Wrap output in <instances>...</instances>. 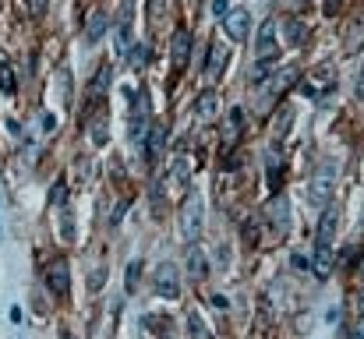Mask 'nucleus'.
I'll use <instances>...</instances> for the list:
<instances>
[{"label":"nucleus","mask_w":364,"mask_h":339,"mask_svg":"<svg viewBox=\"0 0 364 339\" xmlns=\"http://www.w3.org/2000/svg\"><path fill=\"white\" fill-rule=\"evenodd\" d=\"M336 226H340V209L329 205L322 212V223H318V237H315V254H311V269L315 276H329L333 272V240H336Z\"/></svg>","instance_id":"nucleus-1"},{"label":"nucleus","mask_w":364,"mask_h":339,"mask_svg":"<svg viewBox=\"0 0 364 339\" xmlns=\"http://www.w3.org/2000/svg\"><path fill=\"white\" fill-rule=\"evenodd\" d=\"M333 188H336V166H333V163H322V166L311 173L308 202H311L315 209H326V202H333Z\"/></svg>","instance_id":"nucleus-2"},{"label":"nucleus","mask_w":364,"mask_h":339,"mask_svg":"<svg viewBox=\"0 0 364 339\" xmlns=\"http://www.w3.org/2000/svg\"><path fill=\"white\" fill-rule=\"evenodd\" d=\"M279 57V46H276V25L265 21L262 32H258V68H255V78H262Z\"/></svg>","instance_id":"nucleus-3"},{"label":"nucleus","mask_w":364,"mask_h":339,"mask_svg":"<svg viewBox=\"0 0 364 339\" xmlns=\"http://www.w3.org/2000/svg\"><path fill=\"white\" fill-rule=\"evenodd\" d=\"M198 233H202V198L191 191L188 202H184V209H181V237H184L188 244H195Z\"/></svg>","instance_id":"nucleus-4"},{"label":"nucleus","mask_w":364,"mask_h":339,"mask_svg":"<svg viewBox=\"0 0 364 339\" xmlns=\"http://www.w3.org/2000/svg\"><path fill=\"white\" fill-rule=\"evenodd\" d=\"M43 279H46V286H50L53 297H68V290H71V269H68V258H53V262L46 265Z\"/></svg>","instance_id":"nucleus-5"},{"label":"nucleus","mask_w":364,"mask_h":339,"mask_svg":"<svg viewBox=\"0 0 364 339\" xmlns=\"http://www.w3.org/2000/svg\"><path fill=\"white\" fill-rule=\"evenodd\" d=\"M156 294L166 297V301L181 297V272H177L173 262H159V269H156Z\"/></svg>","instance_id":"nucleus-6"},{"label":"nucleus","mask_w":364,"mask_h":339,"mask_svg":"<svg viewBox=\"0 0 364 339\" xmlns=\"http://www.w3.org/2000/svg\"><path fill=\"white\" fill-rule=\"evenodd\" d=\"M223 32H227L230 39H247V32H251V14H247L244 7H230V14L223 18Z\"/></svg>","instance_id":"nucleus-7"},{"label":"nucleus","mask_w":364,"mask_h":339,"mask_svg":"<svg viewBox=\"0 0 364 339\" xmlns=\"http://www.w3.org/2000/svg\"><path fill=\"white\" fill-rule=\"evenodd\" d=\"M191 43H195V39H191L188 28H177V32H173V39H170V57H173V68H177V71L188 64V57H191Z\"/></svg>","instance_id":"nucleus-8"},{"label":"nucleus","mask_w":364,"mask_h":339,"mask_svg":"<svg viewBox=\"0 0 364 339\" xmlns=\"http://www.w3.org/2000/svg\"><path fill=\"white\" fill-rule=\"evenodd\" d=\"M195 117L205 120V124H213V120L220 117V92H216V89H205V92L195 99Z\"/></svg>","instance_id":"nucleus-9"},{"label":"nucleus","mask_w":364,"mask_h":339,"mask_svg":"<svg viewBox=\"0 0 364 339\" xmlns=\"http://www.w3.org/2000/svg\"><path fill=\"white\" fill-rule=\"evenodd\" d=\"M141 145H145V159H149V163H156V159H159V152L166 149V124H152Z\"/></svg>","instance_id":"nucleus-10"},{"label":"nucleus","mask_w":364,"mask_h":339,"mask_svg":"<svg viewBox=\"0 0 364 339\" xmlns=\"http://www.w3.org/2000/svg\"><path fill=\"white\" fill-rule=\"evenodd\" d=\"M227 57H230V50H227V43H213L209 46V64H205V78H220L223 75V68H227Z\"/></svg>","instance_id":"nucleus-11"},{"label":"nucleus","mask_w":364,"mask_h":339,"mask_svg":"<svg viewBox=\"0 0 364 339\" xmlns=\"http://www.w3.org/2000/svg\"><path fill=\"white\" fill-rule=\"evenodd\" d=\"M188 276L191 279H205V272H209V258H205V251L198 247V244H188Z\"/></svg>","instance_id":"nucleus-12"},{"label":"nucleus","mask_w":364,"mask_h":339,"mask_svg":"<svg viewBox=\"0 0 364 339\" xmlns=\"http://www.w3.org/2000/svg\"><path fill=\"white\" fill-rule=\"evenodd\" d=\"M244 131V110L241 107H234V110L227 113V120H223V138H227V149H234V141L241 138Z\"/></svg>","instance_id":"nucleus-13"},{"label":"nucleus","mask_w":364,"mask_h":339,"mask_svg":"<svg viewBox=\"0 0 364 339\" xmlns=\"http://www.w3.org/2000/svg\"><path fill=\"white\" fill-rule=\"evenodd\" d=\"M269 216H272V223H276V233L283 237L287 230H290V209H287V198H272V209H269Z\"/></svg>","instance_id":"nucleus-14"},{"label":"nucleus","mask_w":364,"mask_h":339,"mask_svg":"<svg viewBox=\"0 0 364 339\" xmlns=\"http://www.w3.org/2000/svg\"><path fill=\"white\" fill-rule=\"evenodd\" d=\"M131 46H134V36H131V14L124 11L121 21H117V53L127 57V53H131Z\"/></svg>","instance_id":"nucleus-15"},{"label":"nucleus","mask_w":364,"mask_h":339,"mask_svg":"<svg viewBox=\"0 0 364 339\" xmlns=\"http://www.w3.org/2000/svg\"><path fill=\"white\" fill-rule=\"evenodd\" d=\"M107 28H110L107 11H96V14H92V21H89V28H85V39H89V43H100V39L107 36Z\"/></svg>","instance_id":"nucleus-16"},{"label":"nucleus","mask_w":364,"mask_h":339,"mask_svg":"<svg viewBox=\"0 0 364 339\" xmlns=\"http://www.w3.org/2000/svg\"><path fill=\"white\" fill-rule=\"evenodd\" d=\"M283 28H287V39H290L294 46H304V43H308V25H304V21L283 18Z\"/></svg>","instance_id":"nucleus-17"},{"label":"nucleus","mask_w":364,"mask_h":339,"mask_svg":"<svg viewBox=\"0 0 364 339\" xmlns=\"http://www.w3.org/2000/svg\"><path fill=\"white\" fill-rule=\"evenodd\" d=\"M170 181H173L177 188H188V181H191V166H188V156H177V159H173V166H170Z\"/></svg>","instance_id":"nucleus-18"},{"label":"nucleus","mask_w":364,"mask_h":339,"mask_svg":"<svg viewBox=\"0 0 364 339\" xmlns=\"http://www.w3.org/2000/svg\"><path fill=\"white\" fill-rule=\"evenodd\" d=\"M110 78H114V68H110V64H103V68L92 75V85H89V92H92V96H103V92H107V85H110Z\"/></svg>","instance_id":"nucleus-19"},{"label":"nucleus","mask_w":364,"mask_h":339,"mask_svg":"<svg viewBox=\"0 0 364 339\" xmlns=\"http://www.w3.org/2000/svg\"><path fill=\"white\" fill-rule=\"evenodd\" d=\"M188 333H191V339H213V333L205 329V322H202L198 311H188Z\"/></svg>","instance_id":"nucleus-20"},{"label":"nucleus","mask_w":364,"mask_h":339,"mask_svg":"<svg viewBox=\"0 0 364 339\" xmlns=\"http://www.w3.org/2000/svg\"><path fill=\"white\" fill-rule=\"evenodd\" d=\"M290 124H294V110H290V107H283V110L276 113V127H272V138L279 141V138H283V134L290 131Z\"/></svg>","instance_id":"nucleus-21"},{"label":"nucleus","mask_w":364,"mask_h":339,"mask_svg":"<svg viewBox=\"0 0 364 339\" xmlns=\"http://www.w3.org/2000/svg\"><path fill=\"white\" fill-rule=\"evenodd\" d=\"M138 276H141V262H131L127 272H124V286H127V294L138 290Z\"/></svg>","instance_id":"nucleus-22"},{"label":"nucleus","mask_w":364,"mask_h":339,"mask_svg":"<svg viewBox=\"0 0 364 339\" xmlns=\"http://www.w3.org/2000/svg\"><path fill=\"white\" fill-rule=\"evenodd\" d=\"M14 71H11V64L7 60H0V92H14Z\"/></svg>","instance_id":"nucleus-23"},{"label":"nucleus","mask_w":364,"mask_h":339,"mask_svg":"<svg viewBox=\"0 0 364 339\" xmlns=\"http://www.w3.org/2000/svg\"><path fill=\"white\" fill-rule=\"evenodd\" d=\"M294 78H297V71H294V68H287V71H279V75L269 82V89H272V92H283V85H290Z\"/></svg>","instance_id":"nucleus-24"},{"label":"nucleus","mask_w":364,"mask_h":339,"mask_svg":"<svg viewBox=\"0 0 364 339\" xmlns=\"http://www.w3.org/2000/svg\"><path fill=\"white\" fill-rule=\"evenodd\" d=\"M127 57H131V64H134V68H145V64H149V46H131V53H127Z\"/></svg>","instance_id":"nucleus-25"},{"label":"nucleus","mask_w":364,"mask_h":339,"mask_svg":"<svg viewBox=\"0 0 364 339\" xmlns=\"http://www.w3.org/2000/svg\"><path fill=\"white\" fill-rule=\"evenodd\" d=\"M64 198H68V184L60 181V184H53V191H50V205L64 209Z\"/></svg>","instance_id":"nucleus-26"},{"label":"nucleus","mask_w":364,"mask_h":339,"mask_svg":"<svg viewBox=\"0 0 364 339\" xmlns=\"http://www.w3.org/2000/svg\"><path fill=\"white\" fill-rule=\"evenodd\" d=\"M213 14L216 18H227L230 14V0H213Z\"/></svg>","instance_id":"nucleus-27"},{"label":"nucleus","mask_w":364,"mask_h":339,"mask_svg":"<svg viewBox=\"0 0 364 339\" xmlns=\"http://www.w3.org/2000/svg\"><path fill=\"white\" fill-rule=\"evenodd\" d=\"M290 265H294V269H308L311 262H308V254H301V251H297V254L290 258Z\"/></svg>","instance_id":"nucleus-28"},{"label":"nucleus","mask_w":364,"mask_h":339,"mask_svg":"<svg viewBox=\"0 0 364 339\" xmlns=\"http://www.w3.org/2000/svg\"><path fill=\"white\" fill-rule=\"evenodd\" d=\"M39 124H43V131H53V127H57L53 113H43V117H39Z\"/></svg>","instance_id":"nucleus-29"},{"label":"nucleus","mask_w":364,"mask_h":339,"mask_svg":"<svg viewBox=\"0 0 364 339\" xmlns=\"http://www.w3.org/2000/svg\"><path fill=\"white\" fill-rule=\"evenodd\" d=\"M21 318H25V315H21V308H18V304H14V308H11V322H14V325H18V322H21Z\"/></svg>","instance_id":"nucleus-30"},{"label":"nucleus","mask_w":364,"mask_h":339,"mask_svg":"<svg viewBox=\"0 0 364 339\" xmlns=\"http://www.w3.org/2000/svg\"><path fill=\"white\" fill-rule=\"evenodd\" d=\"M32 11H36V14H43V0H32Z\"/></svg>","instance_id":"nucleus-31"},{"label":"nucleus","mask_w":364,"mask_h":339,"mask_svg":"<svg viewBox=\"0 0 364 339\" xmlns=\"http://www.w3.org/2000/svg\"><path fill=\"white\" fill-rule=\"evenodd\" d=\"M361 279H364V258H361Z\"/></svg>","instance_id":"nucleus-32"}]
</instances>
